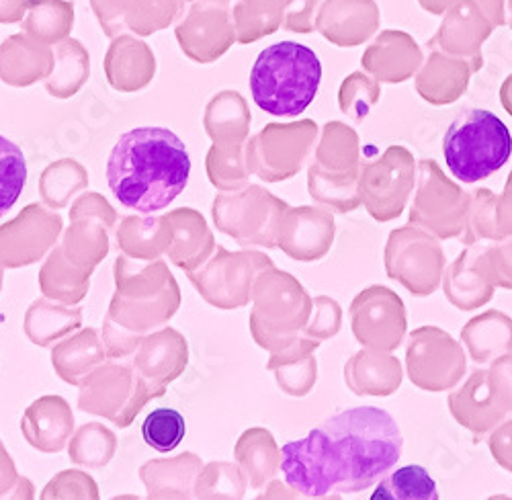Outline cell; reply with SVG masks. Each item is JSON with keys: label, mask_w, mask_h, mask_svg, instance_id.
<instances>
[{"label": "cell", "mask_w": 512, "mask_h": 500, "mask_svg": "<svg viewBox=\"0 0 512 500\" xmlns=\"http://www.w3.org/2000/svg\"><path fill=\"white\" fill-rule=\"evenodd\" d=\"M402 449V431L388 410L355 406L285 443L281 472L295 492L310 498L357 494L386 478Z\"/></svg>", "instance_id": "cell-1"}, {"label": "cell", "mask_w": 512, "mask_h": 500, "mask_svg": "<svg viewBox=\"0 0 512 500\" xmlns=\"http://www.w3.org/2000/svg\"><path fill=\"white\" fill-rule=\"evenodd\" d=\"M189 177V150L166 128H136L123 134L107 160L111 193L140 214L164 210L185 191Z\"/></svg>", "instance_id": "cell-2"}, {"label": "cell", "mask_w": 512, "mask_h": 500, "mask_svg": "<svg viewBox=\"0 0 512 500\" xmlns=\"http://www.w3.org/2000/svg\"><path fill=\"white\" fill-rule=\"evenodd\" d=\"M322 62L316 52L297 41H279L256 58L250 70L254 103L275 117L302 115L316 99Z\"/></svg>", "instance_id": "cell-3"}, {"label": "cell", "mask_w": 512, "mask_h": 500, "mask_svg": "<svg viewBox=\"0 0 512 500\" xmlns=\"http://www.w3.org/2000/svg\"><path fill=\"white\" fill-rule=\"evenodd\" d=\"M512 154V136L506 123L486 109L457 115L443 138V156L449 171L463 183H478L500 171Z\"/></svg>", "instance_id": "cell-4"}, {"label": "cell", "mask_w": 512, "mask_h": 500, "mask_svg": "<svg viewBox=\"0 0 512 500\" xmlns=\"http://www.w3.org/2000/svg\"><path fill=\"white\" fill-rule=\"evenodd\" d=\"M437 500L439 488L433 476L422 466H404L396 472H390L375 484L371 500Z\"/></svg>", "instance_id": "cell-5"}, {"label": "cell", "mask_w": 512, "mask_h": 500, "mask_svg": "<svg viewBox=\"0 0 512 500\" xmlns=\"http://www.w3.org/2000/svg\"><path fill=\"white\" fill-rule=\"evenodd\" d=\"M27 183V160L23 150L0 136V216H5L21 197Z\"/></svg>", "instance_id": "cell-6"}, {"label": "cell", "mask_w": 512, "mask_h": 500, "mask_svg": "<svg viewBox=\"0 0 512 500\" xmlns=\"http://www.w3.org/2000/svg\"><path fill=\"white\" fill-rule=\"evenodd\" d=\"M187 425L183 414L175 408H156L152 410L142 425V437L146 445L160 453H170L185 439Z\"/></svg>", "instance_id": "cell-7"}]
</instances>
